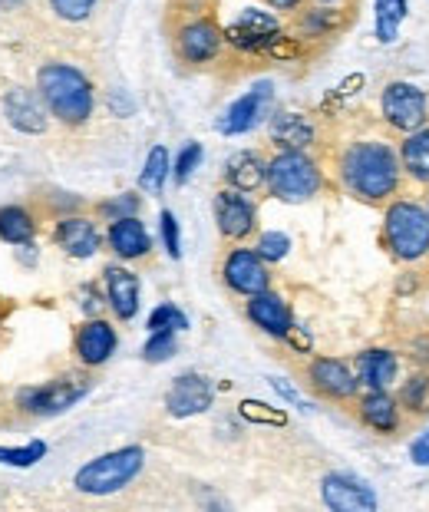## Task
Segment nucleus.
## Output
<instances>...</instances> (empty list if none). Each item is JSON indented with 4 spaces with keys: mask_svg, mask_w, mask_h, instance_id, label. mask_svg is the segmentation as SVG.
Segmentation results:
<instances>
[{
    "mask_svg": "<svg viewBox=\"0 0 429 512\" xmlns=\"http://www.w3.org/2000/svg\"><path fill=\"white\" fill-rule=\"evenodd\" d=\"M37 93L47 113L63 126H83L96 110L93 80L63 60H47L37 70Z\"/></svg>",
    "mask_w": 429,
    "mask_h": 512,
    "instance_id": "nucleus-1",
    "label": "nucleus"
},
{
    "mask_svg": "<svg viewBox=\"0 0 429 512\" xmlns=\"http://www.w3.org/2000/svg\"><path fill=\"white\" fill-rule=\"evenodd\" d=\"M340 179L357 199L380 202L400 185V159L387 143H377V139L354 143L340 156Z\"/></svg>",
    "mask_w": 429,
    "mask_h": 512,
    "instance_id": "nucleus-2",
    "label": "nucleus"
},
{
    "mask_svg": "<svg viewBox=\"0 0 429 512\" xmlns=\"http://www.w3.org/2000/svg\"><path fill=\"white\" fill-rule=\"evenodd\" d=\"M142 466H146L142 446H119V450H109L83 463L73 476V489L83 496H113L142 473Z\"/></svg>",
    "mask_w": 429,
    "mask_h": 512,
    "instance_id": "nucleus-3",
    "label": "nucleus"
},
{
    "mask_svg": "<svg viewBox=\"0 0 429 512\" xmlns=\"http://www.w3.org/2000/svg\"><path fill=\"white\" fill-rule=\"evenodd\" d=\"M321 166L304 149H284L268 162V189L281 202H307L321 192Z\"/></svg>",
    "mask_w": 429,
    "mask_h": 512,
    "instance_id": "nucleus-4",
    "label": "nucleus"
},
{
    "mask_svg": "<svg viewBox=\"0 0 429 512\" xmlns=\"http://www.w3.org/2000/svg\"><path fill=\"white\" fill-rule=\"evenodd\" d=\"M86 394H90V380L86 377H76V374H66L57 380H47V384H33V387H20L17 390V410L24 417H37V420H47V417H57V413H66L70 407H76Z\"/></svg>",
    "mask_w": 429,
    "mask_h": 512,
    "instance_id": "nucleus-5",
    "label": "nucleus"
},
{
    "mask_svg": "<svg viewBox=\"0 0 429 512\" xmlns=\"http://www.w3.org/2000/svg\"><path fill=\"white\" fill-rule=\"evenodd\" d=\"M387 245L400 261H416L429 252V212L416 202H393L387 212Z\"/></svg>",
    "mask_w": 429,
    "mask_h": 512,
    "instance_id": "nucleus-6",
    "label": "nucleus"
},
{
    "mask_svg": "<svg viewBox=\"0 0 429 512\" xmlns=\"http://www.w3.org/2000/svg\"><path fill=\"white\" fill-rule=\"evenodd\" d=\"M225 34L218 30L215 20L208 17H195L189 24H182L175 30V53H179L182 63L198 67V63H212L222 50Z\"/></svg>",
    "mask_w": 429,
    "mask_h": 512,
    "instance_id": "nucleus-7",
    "label": "nucleus"
},
{
    "mask_svg": "<svg viewBox=\"0 0 429 512\" xmlns=\"http://www.w3.org/2000/svg\"><path fill=\"white\" fill-rule=\"evenodd\" d=\"M222 278L231 291L245 294V298H251V294H258V291H268L271 285L268 261H264L255 248H231L225 255Z\"/></svg>",
    "mask_w": 429,
    "mask_h": 512,
    "instance_id": "nucleus-8",
    "label": "nucleus"
},
{
    "mask_svg": "<svg viewBox=\"0 0 429 512\" xmlns=\"http://www.w3.org/2000/svg\"><path fill=\"white\" fill-rule=\"evenodd\" d=\"M225 40L231 47L248 50V53L271 50L274 43L281 40V24L268 14V10L248 7V10H241V17L225 30Z\"/></svg>",
    "mask_w": 429,
    "mask_h": 512,
    "instance_id": "nucleus-9",
    "label": "nucleus"
},
{
    "mask_svg": "<svg viewBox=\"0 0 429 512\" xmlns=\"http://www.w3.org/2000/svg\"><path fill=\"white\" fill-rule=\"evenodd\" d=\"M215 225L231 242H245L258 225L255 202L238 189H222L215 195Z\"/></svg>",
    "mask_w": 429,
    "mask_h": 512,
    "instance_id": "nucleus-10",
    "label": "nucleus"
},
{
    "mask_svg": "<svg viewBox=\"0 0 429 512\" xmlns=\"http://www.w3.org/2000/svg\"><path fill=\"white\" fill-rule=\"evenodd\" d=\"M383 116L396 129L416 133L426 123V96L413 83H390L383 90Z\"/></svg>",
    "mask_w": 429,
    "mask_h": 512,
    "instance_id": "nucleus-11",
    "label": "nucleus"
},
{
    "mask_svg": "<svg viewBox=\"0 0 429 512\" xmlns=\"http://www.w3.org/2000/svg\"><path fill=\"white\" fill-rule=\"evenodd\" d=\"M0 106H4L7 123L24 136H40L50 123V113H47V106H43L40 93L27 90V86H10Z\"/></svg>",
    "mask_w": 429,
    "mask_h": 512,
    "instance_id": "nucleus-12",
    "label": "nucleus"
},
{
    "mask_svg": "<svg viewBox=\"0 0 429 512\" xmlns=\"http://www.w3.org/2000/svg\"><path fill=\"white\" fill-rule=\"evenodd\" d=\"M215 400V390L208 384V377L202 374H182L172 380L169 394H165V410H169V417L175 420H185V417H198V413H205L212 407Z\"/></svg>",
    "mask_w": 429,
    "mask_h": 512,
    "instance_id": "nucleus-13",
    "label": "nucleus"
},
{
    "mask_svg": "<svg viewBox=\"0 0 429 512\" xmlns=\"http://www.w3.org/2000/svg\"><path fill=\"white\" fill-rule=\"evenodd\" d=\"M321 496L330 509L337 512H373L377 509V496L373 489L357 476L347 473H330L321 479Z\"/></svg>",
    "mask_w": 429,
    "mask_h": 512,
    "instance_id": "nucleus-14",
    "label": "nucleus"
},
{
    "mask_svg": "<svg viewBox=\"0 0 429 512\" xmlns=\"http://www.w3.org/2000/svg\"><path fill=\"white\" fill-rule=\"evenodd\" d=\"M53 242L63 255H70L76 261H86L99 252V228L93 219H86V215H60L57 219V228H53Z\"/></svg>",
    "mask_w": 429,
    "mask_h": 512,
    "instance_id": "nucleus-15",
    "label": "nucleus"
},
{
    "mask_svg": "<svg viewBox=\"0 0 429 512\" xmlns=\"http://www.w3.org/2000/svg\"><path fill=\"white\" fill-rule=\"evenodd\" d=\"M116 347H119V334L113 324L103 318H90L73 337L76 361L83 367H103L109 357L116 354Z\"/></svg>",
    "mask_w": 429,
    "mask_h": 512,
    "instance_id": "nucleus-16",
    "label": "nucleus"
},
{
    "mask_svg": "<svg viewBox=\"0 0 429 512\" xmlns=\"http://www.w3.org/2000/svg\"><path fill=\"white\" fill-rule=\"evenodd\" d=\"M271 96H274L271 83L251 86V90H248L245 96H238V100L225 110V116L218 119V133H225V136H241V133H248V129H255V126H258V119L264 116V110H268Z\"/></svg>",
    "mask_w": 429,
    "mask_h": 512,
    "instance_id": "nucleus-17",
    "label": "nucleus"
},
{
    "mask_svg": "<svg viewBox=\"0 0 429 512\" xmlns=\"http://www.w3.org/2000/svg\"><path fill=\"white\" fill-rule=\"evenodd\" d=\"M307 380H311V387L327 400L354 397L357 384H360V380L350 374V367L344 361H337V357H317V361H311V367H307Z\"/></svg>",
    "mask_w": 429,
    "mask_h": 512,
    "instance_id": "nucleus-18",
    "label": "nucleus"
},
{
    "mask_svg": "<svg viewBox=\"0 0 429 512\" xmlns=\"http://www.w3.org/2000/svg\"><path fill=\"white\" fill-rule=\"evenodd\" d=\"M248 318L255 328H261L264 334L271 337H288V331L294 328V318H291V308L281 294L274 291H258L248 298Z\"/></svg>",
    "mask_w": 429,
    "mask_h": 512,
    "instance_id": "nucleus-19",
    "label": "nucleus"
},
{
    "mask_svg": "<svg viewBox=\"0 0 429 512\" xmlns=\"http://www.w3.org/2000/svg\"><path fill=\"white\" fill-rule=\"evenodd\" d=\"M106 301L119 321H132L139 314V278L123 265H109L106 271Z\"/></svg>",
    "mask_w": 429,
    "mask_h": 512,
    "instance_id": "nucleus-20",
    "label": "nucleus"
},
{
    "mask_svg": "<svg viewBox=\"0 0 429 512\" xmlns=\"http://www.w3.org/2000/svg\"><path fill=\"white\" fill-rule=\"evenodd\" d=\"M106 245L113 248L116 258L123 261H136V258H146L149 248H152V238L146 232L136 215H126V219H116L109 222V232H106Z\"/></svg>",
    "mask_w": 429,
    "mask_h": 512,
    "instance_id": "nucleus-21",
    "label": "nucleus"
},
{
    "mask_svg": "<svg viewBox=\"0 0 429 512\" xmlns=\"http://www.w3.org/2000/svg\"><path fill=\"white\" fill-rule=\"evenodd\" d=\"M225 179L231 189L238 192H258L261 185H268V162H264L258 152H235L225 166Z\"/></svg>",
    "mask_w": 429,
    "mask_h": 512,
    "instance_id": "nucleus-22",
    "label": "nucleus"
},
{
    "mask_svg": "<svg viewBox=\"0 0 429 512\" xmlns=\"http://www.w3.org/2000/svg\"><path fill=\"white\" fill-rule=\"evenodd\" d=\"M271 139L281 149H307L314 143V123L304 113H278L271 119Z\"/></svg>",
    "mask_w": 429,
    "mask_h": 512,
    "instance_id": "nucleus-23",
    "label": "nucleus"
},
{
    "mask_svg": "<svg viewBox=\"0 0 429 512\" xmlns=\"http://www.w3.org/2000/svg\"><path fill=\"white\" fill-rule=\"evenodd\" d=\"M360 420L377 433H393L400 427V407H396V400L390 394H383V390H370V394L360 400Z\"/></svg>",
    "mask_w": 429,
    "mask_h": 512,
    "instance_id": "nucleus-24",
    "label": "nucleus"
},
{
    "mask_svg": "<svg viewBox=\"0 0 429 512\" xmlns=\"http://www.w3.org/2000/svg\"><path fill=\"white\" fill-rule=\"evenodd\" d=\"M37 238V219L24 205H0V242L27 245Z\"/></svg>",
    "mask_w": 429,
    "mask_h": 512,
    "instance_id": "nucleus-25",
    "label": "nucleus"
},
{
    "mask_svg": "<svg viewBox=\"0 0 429 512\" xmlns=\"http://www.w3.org/2000/svg\"><path fill=\"white\" fill-rule=\"evenodd\" d=\"M357 370H360V380L370 390H387L390 380L396 377V357L390 351L373 347V351H363L357 357Z\"/></svg>",
    "mask_w": 429,
    "mask_h": 512,
    "instance_id": "nucleus-26",
    "label": "nucleus"
},
{
    "mask_svg": "<svg viewBox=\"0 0 429 512\" xmlns=\"http://www.w3.org/2000/svg\"><path fill=\"white\" fill-rule=\"evenodd\" d=\"M403 169L410 172L416 182H429V129H416V133L403 143Z\"/></svg>",
    "mask_w": 429,
    "mask_h": 512,
    "instance_id": "nucleus-27",
    "label": "nucleus"
},
{
    "mask_svg": "<svg viewBox=\"0 0 429 512\" xmlns=\"http://www.w3.org/2000/svg\"><path fill=\"white\" fill-rule=\"evenodd\" d=\"M169 172H172L169 149H165V146H152V149H149V156H146V166H142V176H139L142 192L159 195V192H162V185H165V179H169Z\"/></svg>",
    "mask_w": 429,
    "mask_h": 512,
    "instance_id": "nucleus-28",
    "label": "nucleus"
},
{
    "mask_svg": "<svg viewBox=\"0 0 429 512\" xmlns=\"http://www.w3.org/2000/svg\"><path fill=\"white\" fill-rule=\"evenodd\" d=\"M43 456H47V443L43 440H30L24 446H0V466H14V470L37 466Z\"/></svg>",
    "mask_w": 429,
    "mask_h": 512,
    "instance_id": "nucleus-29",
    "label": "nucleus"
},
{
    "mask_svg": "<svg viewBox=\"0 0 429 512\" xmlns=\"http://www.w3.org/2000/svg\"><path fill=\"white\" fill-rule=\"evenodd\" d=\"M406 17V0H377V40L393 43L396 27Z\"/></svg>",
    "mask_w": 429,
    "mask_h": 512,
    "instance_id": "nucleus-30",
    "label": "nucleus"
},
{
    "mask_svg": "<svg viewBox=\"0 0 429 512\" xmlns=\"http://www.w3.org/2000/svg\"><path fill=\"white\" fill-rule=\"evenodd\" d=\"M96 4L99 0H47L53 17L63 20V24H83V20H90Z\"/></svg>",
    "mask_w": 429,
    "mask_h": 512,
    "instance_id": "nucleus-31",
    "label": "nucleus"
},
{
    "mask_svg": "<svg viewBox=\"0 0 429 512\" xmlns=\"http://www.w3.org/2000/svg\"><path fill=\"white\" fill-rule=\"evenodd\" d=\"M175 334L179 331H149V341L142 347V357L149 364H165L175 354Z\"/></svg>",
    "mask_w": 429,
    "mask_h": 512,
    "instance_id": "nucleus-32",
    "label": "nucleus"
},
{
    "mask_svg": "<svg viewBox=\"0 0 429 512\" xmlns=\"http://www.w3.org/2000/svg\"><path fill=\"white\" fill-rule=\"evenodd\" d=\"M185 328H189V318L175 304H159L149 314V331H185Z\"/></svg>",
    "mask_w": 429,
    "mask_h": 512,
    "instance_id": "nucleus-33",
    "label": "nucleus"
},
{
    "mask_svg": "<svg viewBox=\"0 0 429 512\" xmlns=\"http://www.w3.org/2000/svg\"><path fill=\"white\" fill-rule=\"evenodd\" d=\"M255 252L264 258V261H284L291 252V238L284 235V232H264L258 238V245H255Z\"/></svg>",
    "mask_w": 429,
    "mask_h": 512,
    "instance_id": "nucleus-34",
    "label": "nucleus"
},
{
    "mask_svg": "<svg viewBox=\"0 0 429 512\" xmlns=\"http://www.w3.org/2000/svg\"><path fill=\"white\" fill-rule=\"evenodd\" d=\"M241 417L251 420V423H268V427H284V423H288V417H284L281 410H274V407H268V403H261V400L241 403Z\"/></svg>",
    "mask_w": 429,
    "mask_h": 512,
    "instance_id": "nucleus-35",
    "label": "nucleus"
},
{
    "mask_svg": "<svg viewBox=\"0 0 429 512\" xmlns=\"http://www.w3.org/2000/svg\"><path fill=\"white\" fill-rule=\"evenodd\" d=\"M400 403L406 410H416V413L429 410V377H413L410 384L400 390Z\"/></svg>",
    "mask_w": 429,
    "mask_h": 512,
    "instance_id": "nucleus-36",
    "label": "nucleus"
},
{
    "mask_svg": "<svg viewBox=\"0 0 429 512\" xmlns=\"http://www.w3.org/2000/svg\"><path fill=\"white\" fill-rule=\"evenodd\" d=\"M337 24H340L337 14H334V10H327V7H317V10H311V14L301 17L304 34H311V37H327Z\"/></svg>",
    "mask_w": 429,
    "mask_h": 512,
    "instance_id": "nucleus-37",
    "label": "nucleus"
},
{
    "mask_svg": "<svg viewBox=\"0 0 429 512\" xmlns=\"http://www.w3.org/2000/svg\"><path fill=\"white\" fill-rule=\"evenodd\" d=\"M198 162H202V143H189L182 152H179V159L172 162V176L179 185H185L192 179V172L198 169Z\"/></svg>",
    "mask_w": 429,
    "mask_h": 512,
    "instance_id": "nucleus-38",
    "label": "nucleus"
},
{
    "mask_svg": "<svg viewBox=\"0 0 429 512\" xmlns=\"http://www.w3.org/2000/svg\"><path fill=\"white\" fill-rule=\"evenodd\" d=\"M136 212H139V199L132 192L116 195V199H109V202H99V215L109 219V222L126 219V215H136Z\"/></svg>",
    "mask_w": 429,
    "mask_h": 512,
    "instance_id": "nucleus-39",
    "label": "nucleus"
},
{
    "mask_svg": "<svg viewBox=\"0 0 429 512\" xmlns=\"http://www.w3.org/2000/svg\"><path fill=\"white\" fill-rule=\"evenodd\" d=\"M159 228H162L165 252H169V258H179L182 255V235H179V222H175V215L169 209L159 215Z\"/></svg>",
    "mask_w": 429,
    "mask_h": 512,
    "instance_id": "nucleus-40",
    "label": "nucleus"
},
{
    "mask_svg": "<svg viewBox=\"0 0 429 512\" xmlns=\"http://www.w3.org/2000/svg\"><path fill=\"white\" fill-rule=\"evenodd\" d=\"M410 456H413V463L429 466V430L423 433V437H416V443L410 446Z\"/></svg>",
    "mask_w": 429,
    "mask_h": 512,
    "instance_id": "nucleus-41",
    "label": "nucleus"
},
{
    "mask_svg": "<svg viewBox=\"0 0 429 512\" xmlns=\"http://www.w3.org/2000/svg\"><path fill=\"white\" fill-rule=\"evenodd\" d=\"M109 110L119 113V116H129L136 106H132L129 96H123V90H113V93H109Z\"/></svg>",
    "mask_w": 429,
    "mask_h": 512,
    "instance_id": "nucleus-42",
    "label": "nucleus"
},
{
    "mask_svg": "<svg viewBox=\"0 0 429 512\" xmlns=\"http://www.w3.org/2000/svg\"><path fill=\"white\" fill-rule=\"evenodd\" d=\"M271 387L278 390L281 397H288L291 403H301V397H297V390H294V387L288 384V380H278V377H274V380H271Z\"/></svg>",
    "mask_w": 429,
    "mask_h": 512,
    "instance_id": "nucleus-43",
    "label": "nucleus"
},
{
    "mask_svg": "<svg viewBox=\"0 0 429 512\" xmlns=\"http://www.w3.org/2000/svg\"><path fill=\"white\" fill-rule=\"evenodd\" d=\"M268 4H271L274 10H294L297 4H301V0H268Z\"/></svg>",
    "mask_w": 429,
    "mask_h": 512,
    "instance_id": "nucleus-44",
    "label": "nucleus"
},
{
    "mask_svg": "<svg viewBox=\"0 0 429 512\" xmlns=\"http://www.w3.org/2000/svg\"><path fill=\"white\" fill-rule=\"evenodd\" d=\"M24 7V0H0V10H17Z\"/></svg>",
    "mask_w": 429,
    "mask_h": 512,
    "instance_id": "nucleus-45",
    "label": "nucleus"
},
{
    "mask_svg": "<svg viewBox=\"0 0 429 512\" xmlns=\"http://www.w3.org/2000/svg\"><path fill=\"white\" fill-rule=\"evenodd\" d=\"M317 4H334V0H317Z\"/></svg>",
    "mask_w": 429,
    "mask_h": 512,
    "instance_id": "nucleus-46",
    "label": "nucleus"
}]
</instances>
